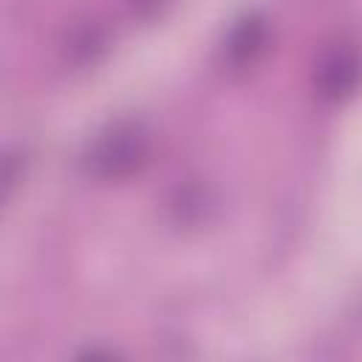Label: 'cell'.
Wrapping results in <instances>:
<instances>
[{"label": "cell", "instance_id": "cell-1", "mask_svg": "<svg viewBox=\"0 0 362 362\" xmlns=\"http://www.w3.org/2000/svg\"><path fill=\"white\" fill-rule=\"evenodd\" d=\"M150 153V136L139 122H113L107 124L93 144L88 147L85 167L93 178L102 181H124L139 173Z\"/></svg>", "mask_w": 362, "mask_h": 362}, {"label": "cell", "instance_id": "cell-2", "mask_svg": "<svg viewBox=\"0 0 362 362\" xmlns=\"http://www.w3.org/2000/svg\"><path fill=\"white\" fill-rule=\"evenodd\" d=\"M362 79V57L354 45L328 48L314 68V88L325 102H339L356 90Z\"/></svg>", "mask_w": 362, "mask_h": 362}, {"label": "cell", "instance_id": "cell-3", "mask_svg": "<svg viewBox=\"0 0 362 362\" xmlns=\"http://www.w3.org/2000/svg\"><path fill=\"white\" fill-rule=\"evenodd\" d=\"M263 48H266V23L260 17H243L226 40V59L229 65L243 68L252 65Z\"/></svg>", "mask_w": 362, "mask_h": 362}, {"label": "cell", "instance_id": "cell-4", "mask_svg": "<svg viewBox=\"0 0 362 362\" xmlns=\"http://www.w3.org/2000/svg\"><path fill=\"white\" fill-rule=\"evenodd\" d=\"M170 3H173V0H127L130 11H133L136 17H141V20H153V17L161 14Z\"/></svg>", "mask_w": 362, "mask_h": 362}]
</instances>
